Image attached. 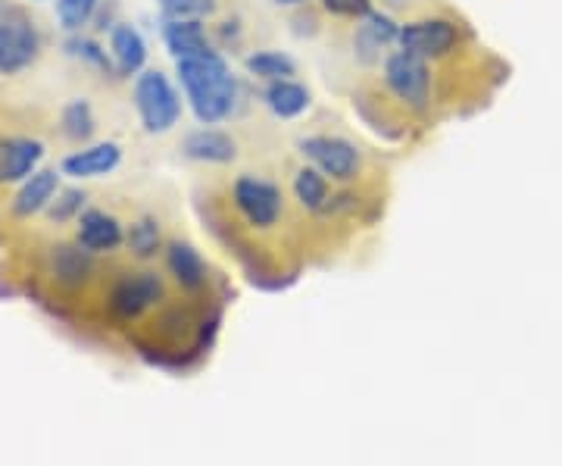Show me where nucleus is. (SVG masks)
I'll list each match as a JSON object with an SVG mask.
<instances>
[{
  "label": "nucleus",
  "mask_w": 562,
  "mask_h": 466,
  "mask_svg": "<svg viewBox=\"0 0 562 466\" xmlns=\"http://www.w3.org/2000/svg\"><path fill=\"white\" fill-rule=\"evenodd\" d=\"M176 69H179L184 98L191 101V110L203 125H216L232 116L235 101H238V81L216 51L176 60Z\"/></svg>",
  "instance_id": "nucleus-1"
},
{
  "label": "nucleus",
  "mask_w": 562,
  "mask_h": 466,
  "mask_svg": "<svg viewBox=\"0 0 562 466\" xmlns=\"http://www.w3.org/2000/svg\"><path fill=\"white\" fill-rule=\"evenodd\" d=\"M232 203L241 217L244 229L257 238V247L250 251V264L254 273L266 279V260H269V238L279 235L284 223V195L272 179L262 176H238L232 182Z\"/></svg>",
  "instance_id": "nucleus-2"
},
{
  "label": "nucleus",
  "mask_w": 562,
  "mask_h": 466,
  "mask_svg": "<svg viewBox=\"0 0 562 466\" xmlns=\"http://www.w3.org/2000/svg\"><path fill=\"white\" fill-rule=\"evenodd\" d=\"M44 51L38 20L20 3H0V76H20Z\"/></svg>",
  "instance_id": "nucleus-3"
},
{
  "label": "nucleus",
  "mask_w": 562,
  "mask_h": 466,
  "mask_svg": "<svg viewBox=\"0 0 562 466\" xmlns=\"http://www.w3.org/2000/svg\"><path fill=\"white\" fill-rule=\"evenodd\" d=\"M135 107H138L140 125L150 135L169 132L181 116L179 91L160 69H144L135 76Z\"/></svg>",
  "instance_id": "nucleus-4"
},
{
  "label": "nucleus",
  "mask_w": 562,
  "mask_h": 466,
  "mask_svg": "<svg viewBox=\"0 0 562 466\" xmlns=\"http://www.w3.org/2000/svg\"><path fill=\"white\" fill-rule=\"evenodd\" d=\"M301 154L331 182H357L362 173V154L357 144L338 135H310L301 142Z\"/></svg>",
  "instance_id": "nucleus-5"
},
{
  "label": "nucleus",
  "mask_w": 562,
  "mask_h": 466,
  "mask_svg": "<svg viewBox=\"0 0 562 466\" xmlns=\"http://www.w3.org/2000/svg\"><path fill=\"white\" fill-rule=\"evenodd\" d=\"M384 81L391 88V95L401 103H406L409 110H428L431 101V69L428 60L413 57L406 51H394L387 60H384Z\"/></svg>",
  "instance_id": "nucleus-6"
},
{
  "label": "nucleus",
  "mask_w": 562,
  "mask_h": 466,
  "mask_svg": "<svg viewBox=\"0 0 562 466\" xmlns=\"http://www.w3.org/2000/svg\"><path fill=\"white\" fill-rule=\"evenodd\" d=\"M72 238L91 251L94 257H113L125 251V223L113 210L103 207H85L81 217L72 223Z\"/></svg>",
  "instance_id": "nucleus-7"
},
{
  "label": "nucleus",
  "mask_w": 562,
  "mask_h": 466,
  "mask_svg": "<svg viewBox=\"0 0 562 466\" xmlns=\"http://www.w3.org/2000/svg\"><path fill=\"white\" fill-rule=\"evenodd\" d=\"M401 51L422 57V60H441L457 44L460 29L450 20H419L401 25Z\"/></svg>",
  "instance_id": "nucleus-8"
},
{
  "label": "nucleus",
  "mask_w": 562,
  "mask_h": 466,
  "mask_svg": "<svg viewBox=\"0 0 562 466\" xmlns=\"http://www.w3.org/2000/svg\"><path fill=\"white\" fill-rule=\"evenodd\" d=\"M44 154V142L29 132L0 135V188L25 182L35 169H41Z\"/></svg>",
  "instance_id": "nucleus-9"
},
{
  "label": "nucleus",
  "mask_w": 562,
  "mask_h": 466,
  "mask_svg": "<svg viewBox=\"0 0 562 466\" xmlns=\"http://www.w3.org/2000/svg\"><path fill=\"white\" fill-rule=\"evenodd\" d=\"M60 169L44 166V169H35L25 182L16 185V195L7 203L10 220H32V217H41L44 207L54 201V195L60 191Z\"/></svg>",
  "instance_id": "nucleus-10"
},
{
  "label": "nucleus",
  "mask_w": 562,
  "mask_h": 466,
  "mask_svg": "<svg viewBox=\"0 0 562 466\" xmlns=\"http://www.w3.org/2000/svg\"><path fill=\"white\" fill-rule=\"evenodd\" d=\"M122 163V147L116 142H101L79 147L72 154H66L60 163L63 176L69 179H101L110 176Z\"/></svg>",
  "instance_id": "nucleus-11"
},
{
  "label": "nucleus",
  "mask_w": 562,
  "mask_h": 466,
  "mask_svg": "<svg viewBox=\"0 0 562 466\" xmlns=\"http://www.w3.org/2000/svg\"><path fill=\"white\" fill-rule=\"evenodd\" d=\"M401 41V25L391 20L387 13L379 10H369L357 25V35H353V51L362 63L382 60V54Z\"/></svg>",
  "instance_id": "nucleus-12"
},
{
  "label": "nucleus",
  "mask_w": 562,
  "mask_h": 466,
  "mask_svg": "<svg viewBox=\"0 0 562 466\" xmlns=\"http://www.w3.org/2000/svg\"><path fill=\"white\" fill-rule=\"evenodd\" d=\"M110 57L116 63V76L120 79H132V76L144 73L147 41H144V35L132 22H116L110 29Z\"/></svg>",
  "instance_id": "nucleus-13"
},
{
  "label": "nucleus",
  "mask_w": 562,
  "mask_h": 466,
  "mask_svg": "<svg viewBox=\"0 0 562 466\" xmlns=\"http://www.w3.org/2000/svg\"><path fill=\"white\" fill-rule=\"evenodd\" d=\"M181 151L188 160L198 163H232L238 157L235 138L222 129H213V125H203V129H194L191 135H184Z\"/></svg>",
  "instance_id": "nucleus-14"
},
{
  "label": "nucleus",
  "mask_w": 562,
  "mask_h": 466,
  "mask_svg": "<svg viewBox=\"0 0 562 466\" xmlns=\"http://www.w3.org/2000/svg\"><path fill=\"white\" fill-rule=\"evenodd\" d=\"M162 41L176 60L210 54V38L201 20H162Z\"/></svg>",
  "instance_id": "nucleus-15"
},
{
  "label": "nucleus",
  "mask_w": 562,
  "mask_h": 466,
  "mask_svg": "<svg viewBox=\"0 0 562 466\" xmlns=\"http://www.w3.org/2000/svg\"><path fill=\"white\" fill-rule=\"evenodd\" d=\"M294 198L313 217H328L335 210L331 185H328V179L322 176L316 166H303V169L294 173Z\"/></svg>",
  "instance_id": "nucleus-16"
},
{
  "label": "nucleus",
  "mask_w": 562,
  "mask_h": 466,
  "mask_svg": "<svg viewBox=\"0 0 562 466\" xmlns=\"http://www.w3.org/2000/svg\"><path fill=\"white\" fill-rule=\"evenodd\" d=\"M266 107L279 116V120H294V116H301L310 110V88L301 85V81L294 79H281V81H269L266 85Z\"/></svg>",
  "instance_id": "nucleus-17"
},
{
  "label": "nucleus",
  "mask_w": 562,
  "mask_h": 466,
  "mask_svg": "<svg viewBox=\"0 0 562 466\" xmlns=\"http://www.w3.org/2000/svg\"><path fill=\"white\" fill-rule=\"evenodd\" d=\"M60 132L63 138H69V142L85 144L94 138V132H98V116H94V110H91V103L85 101V98H76V101H69L60 110Z\"/></svg>",
  "instance_id": "nucleus-18"
},
{
  "label": "nucleus",
  "mask_w": 562,
  "mask_h": 466,
  "mask_svg": "<svg viewBox=\"0 0 562 466\" xmlns=\"http://www.w3.org/2000/svg\"><path fill=\"white\" fill-rule=\"evenodd\" d=\"M63 51H66L72 60L85 63V66H91V69L103 73V76H116V63H113V57L106 54V47H103L101 41L88 38V35L76 32V35H69V38H66Z\"/></svg>",
  "instance_id": "nucleus-19"
},
{
  "label": "nucleus",
  "mask_w": 562,
  "mask_h": 466,
  "mask_svg": "<svg viewBox=\"0 0 562 466\" xmlns=\"http://www.w3.org/2000/svg\"><path fill=\"white\" fill-rule=\"evenodd\" d=\"M247 73L262 81H281L297 76V63L281 51H257L247 57Z\"/></svg>",
  "instance_id": "nucleus-20"
},
{
  "label": "nucleus",
  "mask_w": 562,
  "mask_h": 466,
  "mask_svg": "<svg viewBox=\"0 0 562 466\" xmlns=\"http://www.w3.org/2000/svg\"><path fill=\"white\" fill-rule=\"evenodd\" d=\"M85 207H88V195H85L81 188H60V191L54 195V201L44 207L41 217L47 220V225L63 229V225L76 223Z\"/></svg>",
  "instance_id": "nucleus-21"
},
{
  "label": "nucleus",
  "mask_w": 562,
  "mask_h": 466,
  "mask_svg": "<svg viewBox=\"0 0 562 466\" xmlns=\"http://www.w3.org/2000/svg\"><path fill=\"white\" fill-rule=\"evenodd\" d=\"M101 0H57V22L66 35H76L85 25L94 22Z\"/></svg>",
  "instance_id": "nucleus-22"
},
{
  "label": "nucleus",
  "mask_w": 562,
  "mask_h": 466,
  "mask_svg": "<svg viewBox=\"0 0 562 466\" xmlns=\"http://www.w3.org/2000/svg\"><path fill=\"white\" fill-rule=\"evenodd\" d=\"M162 20H206L216 10V0H160Z\"/></svg>",
  "instance_id": "nucleus-23"
},
{
  "label": "nucleus",
  "mask_w": 562,
  "mask_h": 466,
  "mask_svg": "<svg viewBox=\"0 0 562 466\" xmlns=\"http://www.w3.org/2000/svg\"><path fill=\"white\" fill-rule=\"evenodd\" d=\"M322 7L344 20H362L372 10V0H322Z\"/></svg>",
  "instance_id": "nucleus-24"
},
{
  "label": "nucleus",
  "mask_w": 562,
  "mask_h": 466,
  "mask_svg": "<svg viewBox=\"0 0 562 466\" xmlns=\"http://www.w3.org/2000/svg\"><path fill=\"white\" fill-rule=\"evenodd\" d=\"M279 7H301V3H306V0H276Z\"/></svg>",
  "instance_id": "nucleus-25"
}]
</instances>
